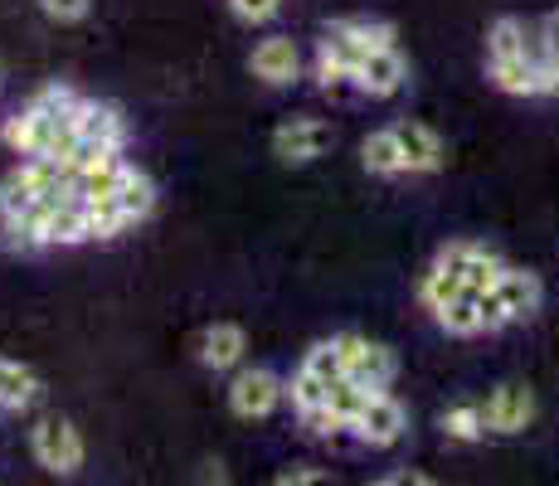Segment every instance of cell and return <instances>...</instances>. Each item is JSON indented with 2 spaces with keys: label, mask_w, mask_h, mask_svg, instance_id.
Returning a JSON list of instances; mask_svg holds the SVG:
<instances>
[{
  "label": "cell",
  "mask_w": 559,
  "mask_h": 486,
  "mask_svg": "<svg viewBox=\"0 0 559 486\" xmlns=\"http://www.w3.org/2000/svg\"><path fill=\"white\" fill-rule=\"evenodd\" d=\"M487 73L501 93H515V97L540 93V73H535L531 54H525V20L501 15L487 29Z\"/></svg>",
  "instance_id": "obj_1"
},
{
  "label": "cell",
  "mask_w": 559,
  "mask_h": 486,
  "mask_svg": "<svg viewBox=\"0 0 559 486\" xmlns=\"http://www.w3.org/2000/svg\"><path fill=\"white\" fill-rule=\"evenodd\" d=\"M29 448H35V462L53 477H73L88 458L83 448V434L69 424V418H39L35 434H29Z\"/></svg>",
  "instance_id": "obj_2"
},
{
  "label": "cell",
  "mask_w": 559,
  "mask_h": 486,
  "mask_svg": "<svg viewBox=\"0 0 559 486\" xmlns=\"http://www.w3.org/2000/svg\"><path fill=\"white\" fill-rule=\"evenodd\" d=\"M350 434H356L365 448H394V442L408 434V414L390 389H374L360 404V414L350 418Z\"/></svg>",
  "instance_id": "obj_3"
},
{
  "label": "cell",
  "mask_w": 559,
  "mask_h": 486,
  "mask_svg": "<svg viewBox=\"0 0 559 486\" xmlns=\"http://www.w3.org/2000/svg\"><path fill=\"white\" fill-rule=\"evenodd\" d=\"M341 345V355H346V375L356 384L365 389H390L394 384V375H400V360H394V351L390 345H380V341H365V336H336Z\"/></svg>",
  "instance_id": "obj_4"
},
{
  "label": "cell",
  "mask_w": 559,
  "mask_h": 486,
  "mask_svg": "<svg viewBox=\"0 0 559 486\" xmlns=\"http://www.w3.org/2000/svg\"><path fill=\"white\" fill-rule=\"evenodd\" d=\"M287 384L277 380L273 370H263V365H253V370H239L229 384V408L239 418H267L277 404H283Z\"/></svg>",
  "instance_id": "obj_5"
},
{
  "label": "cell",
  "mask_w": 559,
  "mask_h": 486,
  "mask_svg": "<svg viewBox=\"0 0 559 486\" xmlns=\"http://www.w3.org/2000/svg\"><path fill=\"white\" fill-rule=\"evenodd\" d=\"M331 142L336 137H331V127L321 117H293V122H283L273 132V156L287 161V166H307V161L326 156Z\"/></svg>",
  "instance_id": "obj_6"
},
{
  "label": "cell",
  "mask_w": 559,
  "mask_h": 486,
  "mask_svg": "<svg viewBox=\"0 0 559 486\" xmlns=\"http://www.w3.org/2000/svg\"><path fill=\"white\" fill-rule=\"evenodd\" d=\"M438 258H448V263L462 273V292H487V287H497V277H501V258H497V248H487V244H472V239H453V244H443L438 248Z\"/></svg>",
  "instance_id": "obj_7"
},
{
  "label": "cell",
  "mask_w": 559,
  "mask_h": 486,
  "mask_svg": "<svg viewBox=\"0 0 559 486\" xmlns=\"http://www.w3.org/2000/svg\"><path fill=\"white\" fill-rule=\"evenodd\" d=\"M350 83L365 93V97H394L408 83V63L400 49H370L365 59L356 63V73H350Z\"/></svg>",
  "instance_id": "obj_8"
},
{
  "label": "cell",
  "mask_w": 559,
  "mask_h": 486,
  "mask_svg": "<svg viewBox=\"0 0 559 486\" xmlns=\"http://www.w3.org/2000/svg\"><path fill=\"white\" fill-rule=\"evenodd\" d=\"M253 79H263L267 88H287V83H297V73H302V54L287 35H267L253 45V59H249Z\"/></svg>",
  "instance_id": "obj_9"
},
{
  "label": "cell",
  "mask_w": 559,
  "mask_h": 486,
  "mask_svg": "<svg viewBox=\"0 0 559 486\" xmlns=\"http://www.w3.org/2000/svg\"><path fill=\"white\" fill-rule=\"evenodd\" d=\"M481 414H487V434H525L535 418V394L525 384H501L491 389Z\"/></svg>",
  "instance_id": "obj_10"
},
{
  "label": "cell",
  "mask_w": 559,
  "mask_h": 486,
  "mask_svg": "<svg viewBox=\"0 0 559 486\" xmlns=\"http://www.w3.org/2000/svg\"><path fill=\"white\" fill-rule=\"evenodd\" d=\"M497 301H501V317H507V327L511 321H531L535 311H540V301H545V287H540V277L535 273H525V268H501V277H497Z\"/></svg>",
  "instance_id": "obj_11"
},
{
  "label": "cell",
  "mask_w": 559,
  "mask_h": 486,
  "mask_svg": "<svg viewBox=\"0 0 559 486\" xmlns=\"http://www.w3.org/2000/svg\"><path fill=\"white\" fill-rule=\"evenodd\" d=\"M243 351H249V336H243V327H234V321H214L195 341V355L204 370H239Z\"/></svg>",
  "instance_id": "obj_12"
},
{
  "label": "cell",
  "mask_w": 559,
  "mask_h": 486,
  "mask_svg": "<svg viewBox=\"0 0 559 486\" xmlns=\"http://www.w3.org/2000/svg\"><path fill=\"white\" fill-rule=\"evenodd\" d=\"M79 142H93V146H107V151H122L127 146V122L112 103H98V97H83L79 103Z\"/></svg>",
  "instance_id": "obj_13"
},
{
  "label": "cell",
  "mask_w": 559,
  "mask_h": 486,
  "mask_svg": "<svg viewBox=\"0 0 559 486\" xmlns=\"http://www.w3.org/2000/svg\"><path fill=\"white\" fill-rule=\"evenodd\" d=\"M122 170H127L122 151H103L98 161L79 166V176H73V200L93 204V200H107V194H117V180H122Z\"/></svg>",
  "instance_id": "obj_14"
},
{
  "label": "cell",
  "mask_w": 559,
  "mask_h": 486,
  "mask_svg": "<svg viewBox=\"0 0 559 486\" xmlns=\"http://www.w3.org/2000/svg\"><path fill=\"white\" fill-rule=\"evenodd\" d=\"M394 132H400V146H404V170H438L443 166V137L433 132V127L424 122H394Z\"/></svg>",
  "instance_id": "obj_15"
},
{
  "label": "cell",
  "mask_w": 559,
  "mask_h": 486,
  "mask_svg": "<svg viewBox=\"0 0 559 486\" xmlns=\"http://www.w3.org/2000/svg\"><path fill=\"white\" fill-rule=\"evenodd\" d=\"M360 161L370 176H404V146H400V132L394 127H380L360 142Z\"/></svg>",
  "instance_id": "obj_16"
},
{
  "label": "cell",
  "mask_w": 559,
  "mask_h": 486,
  "mask_svg": "<svg viewBox=\"0 0 559 486\" xmlns=\"http://www.w3.org/2000/svg\"><path fill=\"white\" fill-rule=\"evenodd\" d=\"M117 204H122V214L132 224H142L146 214L156 210V186H152V176L146 170H136L132 161H127V170H122V180H117V194H112Z\"/></svg>",
  "instance_id": "obj_17"
},
{
  "label": "cell",
  "mask_w": 559,
  "mask_h": 486,
  "mask_svg": "<svg viewBox=\"0 0 559 486\" xmlns=\"http://www.w3.org/2000/svg\"><path fill=\"white\" fill-rule=\"evenodd\" d=\"M39 399V375L29 370V365L10 360V355H0V408H29Z\"/></svg>",
  "instance_id": "obj_18"
},
{
  "label": "cell",
  "mask_w": 559,
  "mask_h": 486,
  "mask_svg": "<svg viewBox=\"0 0 559 486\" xmlns=\"http://www.w3.org/2000/svg\"><path fill=\"white\" fill-rule=\"evenodd\" d=\"M453 297H462V273L448 258H433V268L424 273V283H418V301H424L428 311H438V307H448Z\"/></svg>",
  "instance_id": "obj_19"
},
{
  "label": "cell",
  "mask_w": 559,
  "mask_h": 486,
  "mask_svg": "<svg viewBox=\"0 0 559 486\" xmlns=\"http://www.w3.org/2000/svg\"><path fill=\"white\" fill-rule=\"evenodd\" d=\"M438 327L448 331V336H481V307H477V292H462V297H453L448 307L433 311Z\"/></svg>",
  "instance_id": "obj_20"
},
{
  "label": "cell",
  "mask_w": 559,
  "mask_h": 486,
  "mask_svg": "<svg viewBox=\"0 0 559 486\" xmlns=\"http://www.w3.org/2000/svg\"><path fill=\"white\" fill-rule=\"evenodd\" d=\"M35 204H39L35 186H29V176L15 166L5 180H0V224H5V220H20V214H29Z\"/></svg>",
  "instance_id": "obj_21"
},
{
  "label": "cell",
  "mask_w": 559,
  "mask_h": 486,
  "mask_svg": "<svg viewBox=\"0 0 559 486\" xmlns=\"http://www.w3.org/2000/svg\"><path fill=\"white\" fill-rule=\"evenodd\" d=\"M122 229H132V220L122 214V204H117L112 194L88 204V239H117Z\"/></svg>",
  "instance_id": "obj_22"
},
{
  "label": "cell",
  "mask_w": 559,
  "mask_h": 486,
  "mask_svg": "<svg viewBox=\"0 0 559 486\" xmlns=\"http://www.w3.org/2000/svg\"><path fill=\"white\" fill-rule=\"evenodd\" d=\"M443 428H448V438H457V442H477L487 434V414H481V404H457L443 414Z\"/></svg>",
  "instance_id": "obj_23"
},
{
  "label": "cell",
  "mask_w": 559,
  "mask_h": 486,
  "mask_svg": "<svg viewBox=\"0 0 559 486\" xmlns=\"http://www.w3.org/2000/svg\"><path fill=\"white\" fill-rule=\"evenodd\" d=\"M302 370H311V375H321V380H341L346 375V355H341V345H336V336L331 341H317L307 351V360H302Z\"/></svg>",
  "instance_id": "obj_24"
},
{
  "label": "cell",
  "mask_w": 559,
  "mask_h": 486,
  "mask_svg": "<svg viewBox=\"0 0 559 486\" xmlns=\"http://www.w3.org/2000/svg\"><path fill=\"white\" fill-rule=\"evenodd\" d=\"M297 418H302V428H307V438H341V434H350V424L336 414L331 404H311V408H297Z\"/></svg>",
  "instance_id": "obj_25"
},
{
  "label": "cell",
  "mask_w": 559,
  "mask_h": 486,
  "mask_svg": "<svg viewBox=\"0 0 559 486\" xmlns=\"http://www.w3.org/2000/svg\"><path fill=\"white\" fill-rule=\"evenodd\" d=\"M326 380L321 375H311V370H297L293 375V384H287V399H293V408H311V404H326Z\"/></svg>",
  "instance_id": "obj_26"
},
{
  "label": "cell",
  "mask_w": 559,
  "mask_h": 486,
  "mask_svg": "<svg viewBox=\"0 0 559 486\" xmlns=\"http://www.w3.org/2000/svg\"><path fill=\"white\" fill-rule=\"evenodd\" d=\"M540 29H545V49H550V69H545L540 93L559 97V10H555V15H545V20H540Z\"/></svg>",
  "instance_id": "obj_27"
},
{
  "label": "cell",
  "mask_w": 559,
  "mask_h": 486,
  "mask_svg": "<svg viewBox=\"0 0 559 486\" xmlns=\"http://www.w3.org/2000/svg\"><path fill=\"white\" fill-rule=\"evenodd\" d=\"M277 5H283V0H229V10L243 25H267V20L277 15Z\"/></svg>",
  "instance_id": "obj_28"
},
{
  "label": "cell",
  "mask_w": 559,
  "mask_h": 486,
  "mask_svg": "<svg viewBox=\"0 0 559 486\" xmlns=\"http://www.w3.org/2000/svg\"><path fill=\"white\" fill-rule=\"evenodd\" d=\"M93 0H39V10H45L49 20H59V25H73V20L88 15Z\"/></svg>",
  "instance_id": "obj_29"
},
{
  "label": "cell",
  "mask_w": 559,
  "mask_h": 486,
  "mask_svg": "<svg viewBox=\"0 0 559 486\" xmlns=\"http://www.w3.org/2000/svg\"><path fill=\"white\" fill-rule=\"evenodd\" d=\"M317 482H331L321 467H287L277 472V486H317Z\"/></svg>",
  "instance_id": "obj_30"
}]
</instances>
